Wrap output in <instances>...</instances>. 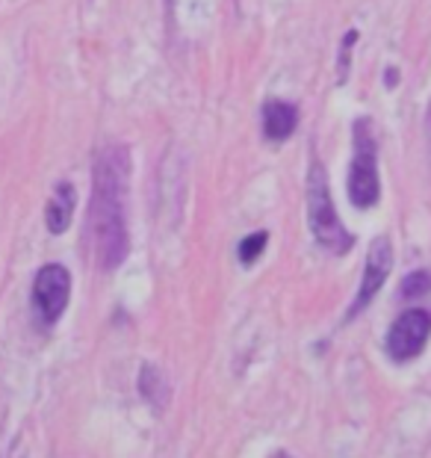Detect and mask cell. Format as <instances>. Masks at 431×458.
<instances>
[{
  "label": "cell",
  "instance_id": "6da1fadb",
  "mask_svg": "<svg viewBox=\"0 0 431 458\" xmlns=\"http://www.w3.org/2000/svg\"><path fill=\"white\" fill-rule=\"evenodd\" d=\"M127 187H131V151L110 145L97 154L92 172V208L89 228L101 269H119L131 251L127 233Z\"/></svg>",
  "mask_w": 431,
  "mask_h": 458
},
{
  "label": "cell",
  "instance_id": "7a4b0ae2",
  "mask_svg": "<svg viewBox=\"0 0 431 458\" xmlns=\"http://www.w3.org/2000/svg\"><path fill=\"white\" fill-rule=\"evenodd\" d=\"M308 222L319 246H325L334 255H346L351 242H355L334 210V199H331L328 190V174L322 163H313L308 174Z\"/></svg>",
  "mask_w": 431,
  "mask_h": 458
},
{
  "label": "cell",
  "instance_id": "3957f363",
  "mask_svg": "<svg viewBox=\"0 0 431 458\" xmlns=\"http://www.w3.org/2000/svg\"><path fill=\"white\" fill-rule=\"evenodd\" d=\"M355 157L349 165V199L355 208L367 210L376 208L381 199V178H378V148L376 136L369 131V122H355Z\"/></svg>",
  "mask_w": 431,
  "mask_h": 458
},
{
  "label": "cell",
  "instance_id": "277c9868",
  "mask_svg": "<svg viewBox=\"0 0 431 458\" xmlns=\"http://www.w3.org/2000/svg\"><path fill=\"white\" fill-rule=\"evenodd\" d=\"M428 337H431V314L426 308H408L390 326L385 349L396 364H405V360H414L423 352Z\"/></svg>",
  "mask_w": 431,
  "mask_h": 458
},
{
  "label": "cell",
  "instance_id": "5b68a950",
  "mask_svg": "<svg viewBox=\"0 0 431 458\" xmlns=\"http://www.w3.org/2000/svg\"><path fill=\"white\" fill-rule=\"evenodd\" d=\"M68 299H72V276L60 263H47L36 272L33 281V308L42 326H54L65 314Z\"/></svg>",
  "mask_w": 431,
  "mask_h": 458
},
{
  "label": "cell",
  "instance_id": "8992f818",
  "mask_svg": "<svg viewBox=\"0 0 431 458\" xmlns=\"http://www.w3.org/2000/svg\"><path fill=\"white\" fill-rule=\"evenodd\" d=\"M393 269V246H390L387 237H376L369 246V255L364 263V276H360V287H358V296L351 301L346 319H355L360 310L369 308V301L378 296V290L385 287V281Z\"/></svg>",
  "mask_w": 431,
  "mask_h": 458
},
{
  "label": "cell",
  "instance_id": "52a82bcc",
  "mask_svg": "<svg viewBox=\"0 0 431 458\" xmlns=\"http://www.w3.org/2000/svg\"><path fill=\"white\" fill-rule=\"evenodd\" d=\"M299 124V110L290 101L272 98L263 104V133L272 142H283L287 136H292Z\"/></svg>",
  "mask_w": 431,
  "mask_h": 458
},
{
  "label": "cell",
  "instance_id": "ba28073f",
  "mask_svg": "<svg viewBox=\"0 0 431 458\" xmlns=\"http://www.w3.org/2000/svg\"><path fill=\"white\" fill-rule=\"evenodd\" d=\"M74 204H77V192L72 183H56L51 201L45 208V225L51 233H65L72 225L74 216Z\"/></svg>",
  "mask_w": 431,
  "mask_h": 458
},
{
  "label": "cell",
  "instance_id": "9c48e42d",
  "mask_svg": "<svg viewBox=\"0 0 431 458\" xmlns=\"http://www.w3.org/2000/svg\"><path fill=\"white\" fill-rule=\"evenodd\" d=\"M139 391L156 408H163L165 403H169V382H165L160 369L151 367V364L142 367V373H139Z\"/></svg>",
  "mask_w": 431,
  "mask_h": 458
},
{
  "label": "cell",
  "instance_id": "30bf717a",
  "mask_svg": "<svg viewBox=\"0 0 431 458\" xmlns=\"http://www.w3.org/2000/svg\"><path fill=\"white\" fill-rule=\"evenodd\" d=\"M401 299H419L431 293V272L428 269H417L410 276L401 278Z\"/></svg>",
  "mask_w": 431,
  "mask_h": 458
},
{
  "label": "cell",
  "instance_id": "8fae6325",
  "mask_svg": "<svg viewBox=\"0 0 431 458\" xmlns=\"http://www.w3.org/2000/svg\"><path fill=\"white\" fill-rule=\"evenodd\" d=\"M266 242H269V233H266V231H254V233H249V237L242 240V242H240V249H237L240 263H246V267H251V263L263 255Z\"/></svg>",
  "mask_w": 431,
  "mask_h": 458
}]
</instances>
